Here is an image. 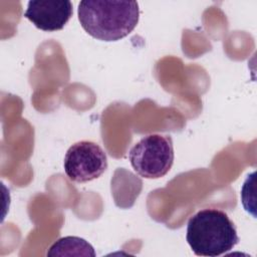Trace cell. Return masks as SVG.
Listing matches in <instances>:
<instances>
[{
	"instance_id": "1",
	"label": "cell",
	"mask_w": 257,
	"mask_h": 257,
	"mask_svg": "<svg viewBox=\"0 0 257 257\" xmlns=\"http://www.w3.org/2000/svg\"><path fill=\"white\" fill-rule=\"evenodd\" d=\"M81 27L93 38L116 41L127 36L139 22L136 1L82 0L77 9Z\"/></svg>"
},
{
	"instance_id": "2",
	"label": "cell",
	"mask_w": 257,
	"mask_h": 257,
	"mask_svg": "<svg viewBox=\"0 0 257 257\" xmlns=\"http://www.w3.org/2000/svg\"><path fill=\"white\" fill-rule=\"evenodd\" d=\"M186 239L196 255L207 257L220 256L239 242L235 224L218 209H204L192 216L188 221Z\"/></svg>"
},
{
	"instance_id": "3",
	"label": "cell",
	"mask_w": 257,
	"mask_h": 257,
	"mask_svg": "<svg viewBox=\"0 0 257 257\" xmlns=\"http://www.w3.org/2000/svg\"><path fill=\"white\" fill-rule=\"evenodd\" d=\"M175 153L170 136L159 134L144 137L130 151L133 169L146 179H159L171 170Z\"/></svg>"
},
{
	"instance_id": "4",
	"label": "cell",
	"mask_w": 257,
	"mask_h": 257,
	"mask_svg": "<svg viewBox=\"0 0 257 257\" xmlns=\"http://www.w3.org/2000/svg\"><path fill=\"white\" fill-rule=\"evenodd\" d=\"M64 172L70 181L86 183L99 178L107 169L105 152L95 143L80 141L64 156Z\"/></svg>"
},
{
	"instance_id": "5",
	"label": "cell",
	"mask_w": 257,
	"mask_h": 257,
	"mask_svg": "<svg viewBox=\"0 0 257 257\" xmlns=\"http://www.w3.org/2000/svg\"><path fill=\"white\" fill-rule=\"evenodd\" d=\"M73 13L72 3L68 0L29 1L24 17L43 31L61 30Z\"/></svg>"
},
{
	"instance_id": "6",
	"label": "cell",
	"mask_w": 257,
	"mask_h": 257,
	"mask_svg": "<svg viewBox=\"0 0 257 257\" xmlns=\"http://www.w3.org/2000/svg\"><path fill=\"white\" fill-rule=\"evenodd\" d=\"M47 256H95L93 247L84 239L67 236L60 238L54 242L49 250Z\"/></svg>"
}]
</instances>
